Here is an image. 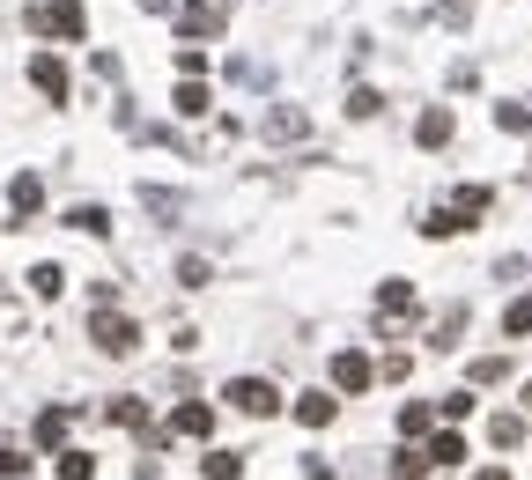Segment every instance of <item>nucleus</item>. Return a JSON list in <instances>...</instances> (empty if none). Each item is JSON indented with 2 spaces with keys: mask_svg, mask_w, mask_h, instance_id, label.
Wrapping results in <instances>:
<instances>
[{
  "mask_svg": "<svg viewBox=\"0 0 532 480\" xmlns=\"http://www.w3.org/2000/svg\"><path fill=\"white\" fill-rule=\"evenodd\" d=\"M30 30L37 37H67V45H74V37H89V15H82V0H37Z\"/></svg>",
  "mask_w": 532,
  "mask_h": 480,
  "instance_id": "nucleus-1",
  "label": "nucleus"
},
{
  "mask_svg": "<svg viewBox=\"0 0 532 480\" xmlns=\"http://www.w3.org/2000/svg\"><path fill=\"white\" fill-rule=\"evenodd\" d=\"M222 399H230L237 414H252V421H266V414H281V392L266 377H230L222 384Z\"/></svg>",
  "mask_w": 532,
  "mask_h": 480,
  "instance_id": "nucleus-2",
  "label": "nucleus"
},
{
  "mask_svg": "<svg viewBox=\"0 0 532 480\" xmlns=\"http://www.w3.org/2000/svg\"><path fill=\"white\" fill-rule=\"evenodd\" d=\"M222 30H230V0H185L178 8V37H193V45L200 37H222Z\"/></svg>",
  "mask_w": 532,
  "mask_h": 480,
  "instance_id": "nucleus-3",
  "label": "nucleus"
},
{
  "mask_svg": "<svg viewBox=\"0 0 532 480\" xmlns=\"http://www.w3.org/2000/svg\"><path fill=\"white\" fill-rule=\"evenodd\" d=\"M89 340H97L104 355H133V348H141V325L119 318L111 303H97V325H89Z\"/></svg>",
  "mask_w": 532,
  "mask_h": 480,
  "instance_id": "nucleus-4",
  "label": "nucleus"
},
{
  "mask_svg": "<svg viewBox=\"0 0 532 480\" xmlns=\"http://www.w3.org/2000/svg\"><path fill=\"white\" fill-rule=\"evenodd\" d=\"M407 311H414V281H385L377 288V333H399V325H407Z\"/></svg>",
  "mask_w": 532,
  "mask_h": 480,
  "instance_id": "nucleus-5",
  "label": "nucleus"
},
{
  "mask_svg": "<svg viewBox=\"0 0 532 480\" xmlns=\"http://www.w3.org/2000/svg\"><path fill=\"white\" fill-rule=\"evenodd\" d=\"M370 384H377V362L363 348H340L333 355V392H370Z\"/></svg>",
  "mask_w": 532,
  "mask_h": 480,
  "instance_id": "nucleus-6",
  "label": "nucleus"
},
{
  "mask_svg": "<svg viewBox=\"0 0 532 480\" xmlns=\"http://www.w3.org/2000/svg\"><path fill=\"white\" fill-rule=\"evenodd\" d=\"M37 207H45V178H37V170H15V185H8V229H23L30 215H37Z\"/></svg>",
  "mask_w": 532,
  "mask_h": 480,
  "instance_id": "nucleus-7",
  "label": "nucleus"
},
{
  "mask_svg": "<svg viewBox=\"0 0 532 480\" xmlns=\"http://www.w3.org/2000/svg\"><path fill=\"white\" fill-rule=\"evenodd\" d=\"M30 82H37V96H52V104H67V96H74V74H67V60H52V52H37V60H30Z\"/></svg>",
  "mask_w": 532,
  "mask_h": 480,
  "instance_id": "nucleus-8",
  "label": "nucleus"
},
{
  "mask_svg": "<svg viewBox=\"0 0 532 480\" xmlns=\"http://www.w3.org/2000/svg\"><path fill=\"white\" fill-rule=\"evenodd\" d=\"M266 141H311V119H303L296 104H274L266 111Z\"/></svg>",
  "mask_w": 532,
  "mask_h": 480,
  "instance_id": "nucleus-9",
  "label": "nucleus"
},
{
  "mask_svg": "<svg viewBox=\"0 0 532 480\" xmlns=\"http://www.w3.org/2000/svg\"><path fill=\"white\" fill-rule=\"evenodd\" d=\"M333 414H340V399H333V392H303V399H296V421H303V429H326Z\"/></svg>",
  "mask_w": 532,
  "mask_h": 480,
  "instance_id": "nucleus-10",
  "label": "nucleus"
},
{
  "mask_svg": "<svg viewBox=\"0 0 532 480\" xmlns=\"http://www.w3.org/2000/svg\"><path fill=\"white\" fill-rule=\"evenodd\" d=\"M414 141H422V148H444V141H451V111H444V104H429L422 119H414Z\"/></svg>",
  "mask_w": 532,
  "mask_h": 480,
  "instance_id": "nucleus-11",
  "label": "nucleus"
},
{
  "mask_svg": "<svg viewBox=\"0 0 532 480\" xmlns=\"http://www.w3.org/2000/svg\"><path fill=\"white\" fill-rule=\"evenodd\" d=\"M141 207H148V215H163V222H178V215H185V192H170V185H141Z\"/></svg>",
  "mask_w": 532,
  "mask_h": 480,
  "instance_id": "nucleus-12",
  "label": "nucleus"
},
{
  "mask_svg": "<svg viewBox=\"0 0 532 480\" xmlns=\"http://www.w3.org/2000/svg\"><path fill=\"white\" fill-rule=\"evenodd\" d=\"M488 444H496V451H518V444H525V414H488Z\"/></svg>",
  "mask_w": 532,
  "mask_h": 480,
  "instance_id": "nucleus-13",
  "label": "nucleus"
},
{
  "mask_svg": "<svg viewBox=\"0 0 532 480\" xmlns=\"http://www.w3.org/2000/svg\"><path fill=\"white\" fill-rule=\"evenodd\" d=\"M451 207L473 222V215H488V207H496V192H488V185H459V192H451Z\"/></svg>",
  "mask_w": 532,
  "mask_h": 480,
  "instance_id": "nucleus-14",
  "label": "nucleus"
},
{
  "mask_svg": "<svg viewBox=\"0 0 532 480\" xmlns=\"http://www.w3.org/2000/svg\"><path fill=\"white\" fill-rule=\"evenodd\" d=\"M459 229H466L459 207H436V215H422V237H436V244H444V237H459Z\"/></svg>",
  "mask_w": 532,
  "mask_h": 480,
  "instance_id": "nucleus-15",
  "label": "nucleus"
},
{
  "mask_svg": "<svg viewBox=\"0 0 532 480\" xmlns=\"http://www.w3.org/2000/svg\"><path fill=\"white\" fill-rule=\"evenodd\" d=\"M170 429H178V436H207V429H215V407H178Z\"/></svg>",
  "mask_w": 532,
  "mask_h": 480,
  "instance_id": "nucleus-16",
  "label": "nucleus"
},
{
  "mask_svg": "<svg viewBox=\"0 0 532 480\" xmlns=\"http://www.w3.org/2000/svg\"><path fill=\"white\" fill-rule=\"evenodd\" d=\"M37 444H45V451H60V444H67V414H60V407L37 414Z\"/></svg>",
  "mask_w": 532,
  "mask_h": 480,
  "instance_id": "nucleus-17",
  "label": "nucleus"
},
{
  "mask_svg": "<svg viewBox=\"0 0 532 480\" xmlns=\"http://www.w3.org/2000/svg\"><path fill=\"white\" fill-rule=\"evenodd\" d=\"M459 458H466V444H459L451 429H436V436H429V466H459Z\"/></svg>",
  "mask_w": 532,
  "mask_h": 480,
  "instance_id": "nucleus-18",
  "label": "nucleus"
},
{
  "mask_svg": "<svg viewBox=\"0 0 532 480\" xmlns=\"http://www.w3.org/2000/svg\"><path fill=\"white\" fill-rule=\"evenodd\" d=\"M170 104H178V119H200V111H207V89L178 74V96H170Z\"/></svg>",
  "mask_w": 532,
  "mask_h": 480,
  "instance_id": "nucleus-19",
  "label": "nucleus"
},
{
  "mask_svg": "<svg viewBox=\"0 0 532 480\" xmlns=\"http://www.w3.org/2000/svg\"><path fill=\"white\" fill-rule=\"evenodd\" d=\"M67 229H82V237H111V215H104V207H74Z\"/></svg>",
  "mask_w": 532,
  "mask_h": 480,
  "instance_id": "nucleus-20",
  "label": "nucleus"
},
{
  "mask_svg": "<svg viewBox=\"0 0 532 480\" xmlns=\"http://www.w3.org/2000/svg\"><path fill=\"white\" fill-rule=\"evenodd\" d=\"M178 74H185V82H200V74H207V52L193 45V37H178Z\"/></svg>",
  "mask_w": 532,
  "mask_h": 480,
  "instance_id": "nucleus-21",
  "label": "nucleus"
},
{
  "mask_svg": "<svg viewBox=\"0 0 532 480\" xmlns=\"http://www.w3.org/2000/svg\"><path fill=\"white\" fill-rule=\"evenodd\" d=\"M207 480H244V458L237 451H207Z\"/></svg>",
  "mask_w": 532,
  "mask_h": 480,
  "instance_id": "nucleus-22",
  "label": "nucleus"
},
{
  "mask_svg": "<svg viewBox=\"0 0 532 480\" xmlns=\"http://www.w3.org/2000/svg\"><path fill=\"white\" fill-rule=\"evenodd\" d=\"M496 126L503 133H532V104H496Z\"/></svg>",
  "mask_w": 532,
  "mask_h": 480,
  "instance_id": "nucleus-23",
  "label": "nucleus"
},
{
  "mask_svg": "<svg viewBox=\"0 0 532 480\" xmlns=\"http://www.w3.org/2000/svg\"><path fill=\"white\" fill-rule=\"evenodd\" d=\"M30 288H37V296H60V288H67V274H60V266H30Z\"/></svg>",
  "mask_w": 532,
  "mask_h": 480,
  "instance_id": "nucleus-24",
  "label": "nucleus"
},
{
  "mask_svg": "<svg viewBox=\"0 0 532 480\" xmlns=\"http://www.w3.org/2000/svg\"><path fill=\"white\" fill-rule=\"evenodd\" d=\"M429 421H436V414L422 407V399H407V407H399V436H422V429H429Z\"/></svg>",
  "mask_w": 532,
  "mask_h": 480,
  "instance_id": "nucleus-25",
  "label": "nucleus"
},
{
  "mask_svg": "<svg viewBox=\"0 0 532 480\" xmlns=\"http://www.w3.org/2000/svg\"><path fill=\"white\" fill-rule=\"evenodd\" d=\"M111 421H119V429H141V421H148V407H141V399H111V407H104Z\"/></svg>",
  "mask_w": 532,
  "mask_h": 480,
  "instance_id": "nucleus-26",
  "label": "nucleus"
},
{
  "mask_svg": "<svg viewBox=\"0 0 532 480\" xmlns=\"http://www.w3.org/2000/svg\"><path fill=\"white\" fill-rule=\"evenodd\" d=\"M429 473V451H399L392 458V480H422Z\"/></svg>",
  "mask_w": 532,
  "mask_h": 480,
  "instance_id": "nucleus-27",
  "label": "nucleus"
},
{
  "mask_svg": "<svg viewBox=\"0 0 532 480\" xmlns=\"http://www.w3.org/2000/svg\"><path fill=\"white\" fill-rule=\"evenodd\" d=\"M466 377H473V384H503V377H510V362H503V355H481Z\"/></svg>",
  "mask_w": 532,
  "mask_h": 480,
  "instance_id": "nucleus-28",
  "label": "nucleus"
},
{
  "mask_svg": "<svg viewBox=\"0 0 532 480\" xmlns=\"http://www.w3.org/2000/svg\"><path fill=\"white\" fill-rule=\"evenodd\" d=\"M503 333H518V340L532 333V296H518V303H510V311H503Z\"/></svg>",
  "mask_w": 532,
  "mask_h": 480,
  "instance_id": "nucleus-29",
  "label": "nucleus"
},
{
  "mask_svg": "<svg viewBox=\"0 0 532 480\" xmlns=\"http://www.w3.org/2000/svg\"><path fill=\"white\" fill-rule=\"evenodd\" d=\"M377 111H385V96H377V89H355L348 96V119H377Z\"/></svg>",
  "mask_w": 532,
  "mask_h": 480,
  "instance_id": "nucleus-30",
  "label": "nucleus"
},
{
  "mask_svg": "<svg viewBox=\"0 0 532 480\" xmlns=\"http://www.w3.org/2000/svg\"><path fill=\"white\" fill-rule=\"evenodd\" d=\"M89 473H97V458H89V451H67L60 458V480H89Z\"/></svg>",
  "mask_w": 532,
  "mask_h": 480,
  "instance_id": "nucleus-31",
  "label": "nucleus"
},
{
  "mask_svg": "<svg viewBox=\"0 0 532 480\" xmlns=\"http://www.w3.org/2000/svg\"><path fill=\"white\" fill-rule=\"evenodd\" d=\"M436 414H444V421H466V414H473V392H451V399H444Z\"/></svg>",
  "mask_w": 532,
  "mask_h": 480,
  "instance_id": "nucleus-32",
  "label": "nucleus"
},
{
  "mask_svg": "<svg viewBox=\"0 0 532 480\" xmlns=\"http://www.w3.org/2000/svg\"><path fill=\"white\" fill-rule=\"evenodd\" d=\"M178 281L185 288H207V259H178Z\"/></svg>",
  "mask_w": 532,
  "mask_h": 480,
  "instance_id": "nucleus-33",
  "label": "nucleus"
},
{
  "mask_svg": "<svg viewBox=\"0 0 532 480\" xmlns=\"http://www.w3.org/2000/svg\"><path fill=\"white\" fill-rule=\"evenodd\" d=\"M15 473H23V451H8V444H0V480H15Z\"/></svg>",
  "mask_w": 532,
  "mask_h": 480,
  "instance_id": "nucleus-34",
  "label": "nucleus"
},
{
  "mask_svg": "<svg viewBox=\"0 0 532 480\" xmlns=\"http://www.w3.org/2000/svg\"><path fill=\"white\" fill-rule=\"evenodd\" d=\"M303 480H333V458H303Z\"/></svg>",
  "mask_w": 532,
  "mask_h": 480,
  "instance_id": "nucleus-35",
  "label": "nucleus"
},
{
  "mask_svg": "<svg viewBox=\"0 0 532 480\" xmlns=\"http://www.w3.org/2000/svg\"><path fill=\"white\" fill-rule=\"evenodd\" d=\"M133 8H148V15H163V8H170V0H133Z\"/></svg>",
  "mask_w": 532,
  "mask_h": 480,
  "instance_id": "nucleus-36",
  "label": "nucleus"
},
{
  "mask_svg": "<svg viewBox=\"0 0 532 480\" xmlns=\"http://www.w3.org/2000/svg\"><path fill=\"white\" fill-rule=\"evenodd\" d=\"M473 480H510V473H503V466H488V473H473Z\"/></svg>",
  "mask_w": 532,
  "mask_h": 480,
  "instance_id": "nucleus-37",
  "label": "nucleus"
},
{
  "mask_svg": "<svg viewBox=\"0 0 532 480\" xmlns=\"http://www.w3.org/2000/svg\"><path fill=\"white\" fill-rule=\"evenodd\" d=\"M525 407H532V384H525Z\"/></svg>",
  "mask_w": 532,
  "mask_h": 480,
  "instance_id": "nucleus-38",
  "label": "nucleus"
},
{
  "mask_svg": "<svg viewBox=\"0 0 532 480\" xmlns=\"http://www.w3.org/2000/svg\"><path fill=\"white\" fill-rule=\"evenodd\" d=\"M15 480H23V473H15Z\"/></svg>",
  "mask_w": 532,
  "mask_h": 480,
  "instance_id": "nucleus-39",
  "label": "nucleus"
}]
</instances>
